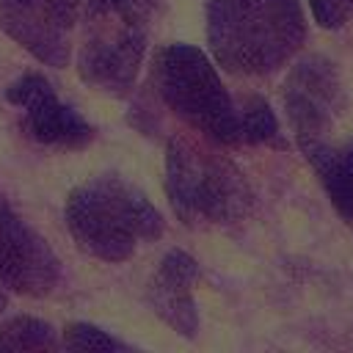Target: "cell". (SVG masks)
Returning <instances> with one entry per match:
<instances>
[{"mask_svg": "<svg viewBox=\"0 0 353 353\" xmlns=\"http://www.w3.org/2000/svg\"><path fill=\"white\" fill-rule=\"evenodd\" d=\"M165 196L185 226H229L251 207L240 168L196 138L174 135L165 146Z\"/></svg>", "mask_w": 353, "mask_h": 353, "instance_id": "4", "label": "cell"}, {"mask_svg": "<svg viewBox=\"0 0 353 353\" xmlns=\"http://www.w3.org/2000/svg\"><path fill=\"white\" fill-rule=\"evenodd\" d=\"M6 99L22 108L25 132L44 146L83 149L94 138L91 124L74 108L61 102L50 80L39 72H25L22 77H17L6 88Z\"/></svg>", "mask_w": 353, "mask_h": 353, "instance_id": "9", "label": "cell"}, {"mask_svg": "<svg viewBox=\"0 0 353 353\" xmlns=\"http://www.w3.org/2000/svg\"><path fill=\"white\" fill-rule=\"evenodd\" d=\"M301 154L320 176L339 218L353 223V143L331 146L328 141L303 146Z\"/></svg>", "mask_w": 353, "mask_h": 353, "instance_id": "11", "label": "cell"}, {"mask_svg": "<svg viewBox=\"0 0 353 353\" xmlns=\"http://www.w3.org/2000/svg\"><path fill=\"white\" fill-rule=\"evenodd\" d=\"M152 80L160 99L218 146L240 143L237 108L212 61L193 44H165L154 52Z\"/></svg>", "mask_w": 353, "mask_h": 353, "instance_id": "5", "label": "cell"}, {"mask_svg": "<svg viewBox=\"0 0 353 353\" xmlns=\"http://www.w3.org/2000/svg\"><path fill=\"white\" fill-rule=\"evenodd\" d=\"M0 284L28 298H44L61 284V262L47 240L0 193Z\"/></svg>", "mask_w": 353, "mask_h": 353, "instance_id": "8", "label": "cell"}, {"mask_svg": "<svg viewBox=\"0 0 353 353\" xmlns=\"http://www.w3.org/2000/svg\"><path fill=\"white\" fill-rule=\"evenodd\" d=\"M58 347L55 331L50 323L22 314L0 325V350H52Z\"/></svg>", "mask_w": 353, "mask_h": 353, "instance_id": "12", "label": "cell"}, {"mask_svg": "<svg viewBox=\"0 0 353 353\" xmlns=\"http://www.w3.org/2000/svg\"><path fill=\"white\" fill-rule=\"evenodd\" d=\"M0 287H3V284H0ZM3 309H6V292L0 290V312H3Z\"/></svg>", "mask_w": 353, "mask_h": 353, "instance_id": "16", "label": "cell"}, {"mask_svg": "<svg viewBox=\"0 0 353 353\" xmlns=\"http://www.w3.org/2000/svg\"><path fill=\"white\" fill-rule=\"evenodd\" d=\"M61 345L66 350H97V353H110V350H121L124 345L119 339H113L108 331L91 325V323H69L63 328V339Z\"/></svg>", "mask_w": 353, "mask_h": 353, "instance_id": "14", "label": "cell"}, {"mask_svg": "<svg viewBox=\"0 0 353 353\" xmlns=\"http://www.w3.org/2000/svg\"><path fill=\"white\" fill-rule=\"evenodd\" d=\"M240 119V141L245 143H279V119L270 108L268 99H262L259 94L245 97L243 108L237 110Z\"/></svg>", "mask_w": 353, "mask_h": 353, "instance_id": "13", "label": "cell"}, {"mask_svg": "<svg viewBox=\"0 0 353 353\" xmlns=\"http://www.w3.org/2000/svg\"><path fill=\"white\" fill-rule=\"evenodd\" d=\"M80 0H0V28L47 66L72 61Z\"/></svg>", "mask_w": 353, "mask_h": 353, "instance_id": "7", "label": "cell"}, {"mask_svg": "<svg viewBox=\"0 0 353 353\" xmlns=\"http://www.w3.org/2000/svg\"><path fill=\"white\" fill-rule=\"evenodd\" d=\"M306 39L301 0H210L207 41L212 58L232 74H270Z\"/></svg>", "mask_w": 353, "mask_h": 353, "instance_id": "1", "label": "cell"}, {"mask_svg": "<svg viewBox=\"0 0 353 353\" xmlns=\"http://www.w3.org/2000/svg\"><path fill=\"white\" fill-rule=\"evenodd\" d=\"M312 17L325 30H336L353 19V0H306Z\"/></svg>", "mask_w": 353, "mask_h": 353, "instance_id": "15", "label": "cell"}, {"mask_svg": "<svg viewBox=\"0 0 353 353\" xmlns=\"http://www.w3.org/2000/svg\"><path fill=\"white\" fill-rule=\"evenodd\" d=\"M281 99L298 149L328 141L334 119L342 113V80L336 63L325 55L295 61L284 80Z\"/></svg>", "mask_w": 353, "mask_h": 353, "instance_id": "6", "label": "cell"}, {"mask_svg": "<svg viewBox=\"0 0 353 353\" xmlns=\"http://www.w3.org/2000/svg\"><path fill=\"white\" fill-rule=\"evenodd\" d=\"M199 279H201L199 262L190 254L174 248L160 259L157 270L146 284V301L152 312L179 336L188 339H193L199 331V309L193 298Z\"/></svg>", "mask_w": 353, "mask_h": 353, "instance_id": "10", "label": "cell"}, {"mask_svg": "<svg viewBox=\"0 0 353 353\" xmlns=\"http://www.w3.org/2000/svg\"><path fill=\"white\" fill-rule=\"evenodd\" d=\"M77 72L85 85L121 97L132 88L157 0H83Z\"/></svg>", "mask_w": 353, "mask_h": 353, "instance_id": "3", "label": "cell"}, {"mask_svg": "<svg viewBox=\"0 0 353 353\" xmlns=\"http://www.w3.org/2000/svg\"><path fill=\"white\" fill-rule=\"evenodd\" d=\"M66 229L77 248L102 262H124L163 234V215L143 190L119 174H99L66 199Z\"/></svg>", "mask_w": 353, "mask_h": 353, "instance_id": "2", "label": "cell"}]
</instances>
